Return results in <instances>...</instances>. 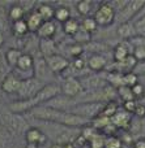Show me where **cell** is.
Listing matches in <instances>:
<instances>
[{
	"mask_svg": "<svg viewBox=\"0 0 145 148\" xmlns=\"http://www.w3.org/2000/svg\"><path fill=\"white\" fill-rule=\"evenodd\" d=\"M25 148H41V147L35 146V144H30V143H26V144H25Z\"/></svg>",
	"mask_w": 145,
	"mask_h": 148,
	"instance_id": "ab89813d",
	"label": "cell"
},
{
	"mask_svg": "<svg viewBox=\"0 0 145 148\" xmlns=\"http://www.w3.org/2000/svg\"><path fill=\"white\" fill-rule=\"evenodd\" d=\"M133 52V47L130 42H119L112 49V60L114 62H123L130 57Z\"/></svg>",
	"mask_w": 145,
	"mask_h": 148,
	"instance_id": "7c38bea8",
	"label": "cell"
},
{
	"mask_svg": "<svg viewBox=\"0 0 145 148\" xmlns=\"http://www.w3.org/2000/svg\"><path fill=\"white\" fill-rule=\"evenodd\" d=\"M51 148H76V146L72 142H69V143H54Z\"/></svg>",
	"mask_w": 145,
	"mask_h": 148,
	"instance_id": "74e56055",
	"label": "cell"
},
{
	"mask_svg": "<svg viewBox=\"0 0 145 148\" xmlns=\"http://www.w3.org/2000/svg\"><path fill=\"white\" fill-rule=\"evenodd\" d=\"M139 101H136V100H131V101H126L123 103V108H124L126 112L131 113V114H133V112H135L136 107H137Z\"/></svg>",
	"mask_w": 145,
	"mask_h": 148,
	"instance_id": "d590c367",
	"label": "cell"
},
{
	"mask_svg": "<svg viewBox=\"0 0 145 148\" xmlns=\"http://www.w3.org/2000/svg\"><path fill=\"white\" fill-rule=\"evenodd\" d=\"M42 83H43V82L37 79L35 77H33V78H30V79H25V81L21 82V87L16 96L18 97V100L31 99V97L35 96L37 92L42 88V86H43Z\"/></svg>",
	"mask_w": 145,
	"mask_h": 148,
	"instance_id": "ba28073f",
	"label": "cell"
},
{
	"mask_svg": "<svg viewBox=\"0 0 145 148\" xmlns=\"http://www.w3.org/2000/svg\"><path fill=\"white\" fill-rule=\"evenodd\" d=\"M105 148H123V142L120 140L118 136H115V135H109V136L106 138Z\"/></svg>",
	"mask_w": 145,
	"mask_h": 148,
	"instance_id": "d6a6232c",
	"label": "cell"
},
{
	"mask_svg": "<svg viewBox=\"0 0 145 148\" xmlns=\"http://www.w3.org/2000/svg\"><path fill=\"white\" fill-rule=\"evenodd\" d=\"M21 82H22L21 79H18L15 74L10 73L9 75L1 82L0 90H1L4 94H8V95H17L18 90H20V87H21Z\"/></svg>",
	"mask_w": 145,
	"mask_h": 148,
	"instance_id": "4fadbf2b",
	"label": "cell"
},
{
	"mask_svg": "<svg viewBox=\"0 0 145 148\" xmlns=\"http://www.w3.org/2000/svg\"><path fill=\"white\" fill-rule=\"evenodd\" d=\"M60 88H62V95L71 97V99H77L85 91L80 78H76V77H67V78H64L62 81V83H60Z\"/></svg>",
	"mask_w": 145,
	"mask_h": 148,
	"instance_id": "52a82bcc",
	"label": "cell"
},
{
	"mask_svg": "<svg viewBox=\"0 0 145 148\" xmlns=\"http://www.w3.org/2000/svg\"><path fill=\"white\" fill-rule=\"evenodd\" d=\"M103 107V103H80V104L75 105L69 112L83 118H86L89 121H93L94 118H97L101 114Z\"/></svg>",
	"mask_w": 145,
	"mask_h": 148,
	"instance_id": "5b68a950",
	"label": "cell"
},
{
	"mask_svg": "<svg viewBox=\"0 0 145 148\" xmlns=\"http://www.w3.org/2000/svg\"><path fill=\"white\" fill-rule=\"evenodd\" d=\"M133 116H136L137 118H144L145 117V104H141V103H139L137 107H136L135 112H133Z\"/></svg>",
	"mask_w": 145,
	"mask_h": 148,
	"instance_id": "8d00e7d4",
	"label": "cell"
},
{
	"mask_svg": "<svg viewBox=\"0 0 145 148\" xmlns=\"http://www.w3.org/2000/svg\"><path fill=\"white\" fill-rule=\"evenodd\" d=\"M132 55L135 56V59L139 61V64H143V62H145V47L135 46V47H133Z\"/></svg>",
	"mask_w": 145,
	"mask_h": 148,
	"instance_id": "e575fe53",
	"label": "cell"
},
{
	"mask_svg": "<svg viewBox=\"0 0 145 148\" xmlns=\"http://www.w3.org/2000/svg\"><path fill=\"white\" fill-rule=\"evenodd\" d=\"M71 66H72V69L76 70V72H81V70H86V69H88V62H86V60L84 59L83 56H80V57L73 59V61L71 62Z\"/></svg>",
	"mask_w": 145,
	"mask_h": 148,
	"instance_id": "1f68e13d",
	"label": "cell"
},
{
	"mask_svg": "<svg viewBox=\"0 0 145 148\" xmlns=\"http://www.w3.org/2000/svg\"><path fill=\"white\" fill-rule=\"evenodd\" d=\"M132 114L128 112L123 110H118L114 116L111 117V123L115 126V127L119 129H128L131 126V122H132Z\"/></svg>",
	"mask_w": 145,
	"mask_h": 148,
	"instance_id": "e0dca14e",
	"label": "cell"
},
{
	"mask_svg": "<svg viewBox=\"0 0 145 148\" xmlns=\"http://www.w3.org/2000/svg\"><path fill=\"white\" fill-rule=\"evenodd\" d=\"M25 136V142L30 144H35L38 147H42L49 142V136L42 129L37 127V126H31L26 130V133L24 134Z\"/></svg>",
	"mask_w": 145,
	"mask_h": 148,
	"instance_id": "30bf717a",
	"label": "cell"
},
{
	"mask_svg": "<svg viewBox=\"0 0 145 148\" xmlns=\"http://www.w3.org/2000/svg\"><path fill=\"white\" fill-rule=\"evenodd\" d=\"M10 30H12L13 35H16L17 38H24V36H26L29 33H30L25 18L21 20V21H17V22H12V25H10Z\"/></svg>",
	"mask_w": 145,
	"mask_h": 148,
	"instance_id": "7402d4cb",
	"label": "cell"
},
{
	"mask_svg": "<svg viewBox=\"0 0 145 148\" xmlns=\"http://www.w3.org/2000/svg\"><path fill=\"white\" fill-rule=\"evenodd\" d=\"M10 73H12V69L5 60V52L0 49V84Z\"/></svg>",
	"mask_w": 145,
	"mask_h": 148,
	"instance_id": "484cf974",
	"label": "cell"
},
{
	"mask_svg": "<svg viewBox=\"0 0 145 148\" xmlns=\"http://www.w3.org/2000/svg\"><path fill=\"white\" fill-rule=\"evenodd\" d=\"M139 83V74L135 72L123 74V84L127 87H133Z\"/></svg>",
	"mask_w": 145,
	"mask_h": 148,
	"instance_id": "4dcf8cb0",
	"label": "cell"
},
{
	"mask_svg": "<svg viewBox=\"0 0 145 148\" xmlns=\"http://www.w3.org/2000/svg\"><path fill=\"white\" fill-rule=\"evenodd\" d=\"M22 53L24 52L21 51V49L15 48V47H10V48H8L7 51H5V60H7L8 65L10 66L12 70L17 66L18 60H20V57L22 56Z\"/></svg>",
	"mask_w": 145,
	"mask_h": 148,
	"instance_id": "44dd1931",
	"label": "cell"
},
{
	"mask_svg": "<svg viewBox=\"0 0 145 148\" xmlns=\"http://www.w3.org/2000/svg\"><path fill=\"white\" fill-rule=\"evenodd\" d=\"M38 49L43 59H49V57L59 53V47H58L56 42H55L54 39H43V40H39Z\"/></svg>",
	"mask_w": 145,
	"mask_h": 148,
	"instance_id": "5bb4252c",
	"label": "cell"
},
{
	"mask_svg": "<svg viewBox=\"0 0 145 148\" xmlns=\"http://www.w3.org/2000/svg\"><path fill=\"white\" fill-rule=\"evenodd\" d=\"M56 29H58V26L54 20L44 21L35 34L39 38V40H43V39H54L55 34H56Z\"/></svg>",
	"mask_w": 145,
	"mask_h": 148,
	"instance_id": "2e32d148",
	"label": "cell"
},
{
	"mask_svg": "<svg viewBox=\"0 0 145 148\" xmlns=\"http://www.w3.org/2000/svg\"><path fill=\"white\" fill-rule=\"evenodd\" d=\"M131 88H132V94H133V97H135L136 101H139V100L145 97V86L143 83L139 82L137 84H135V86L131 87Z\"/></svg>",
	"mask_w": 145,
	"mask_h": 148,
	"instance_id": "836d02e7",
	"label": "cell"
},
{
	"mask_svg": "<svg viewBox=\"0 0 145 148\" xmlns=\"http://www.w3.org/2000/svg\"><path fill=\"white\" fill-rule=\"evenodd\" d=\"M144 99H145V97H144Z\"/></svg>",
	"mask_w": 145,
	"mask_h": 148,
	"instance_id": "60d3db41",
	"label": "cell"
},
{
	"mask_svg": "<svg viewBox=\"0 0 145 148\" xmlns=\"http://www.w3.org/2000/svg\"><path fill=\"white\" fill-rule=\"evenodd\" d=\"M102 75V73H89L84 77H80V81L85 91H98L109 86L106 78V72Z\"/></svg>",
	"mask_w": 145,
	"mask_h": 148,
	"instance_id": "8992f818",
	"label": "cell"
},
{
	"mask_svg": "<svg viewBox=\"0 0 145 148\" xmlns=\"http://www.w3.org/2000/svg\"><path fill=\"white\" fill-rule=\"evenodd\" d=\"M93 5H94L93 1H78L76 3V10L84 18L90 17L92 12H93Z\"/></svg>",
	"mask_w": 145,
	"mask_h": 148,
	"instance_id": "d4e9b609",
	"label": "cell"
},
{
	"mask_svg": "<svg viewBox=\"0 0 145 148\" xmlns=\"http://www.w3.org/2000/svg\"><path fill=\"white\" fill-rule=\"evenodd\" d=\"M26 10L21 7L18 3H15L13 5H10L9 9H8V18H9L12 22H17V21H21L26 17Z\"/></svg>",
	"mask_w": 145,
	"mask_h": 148,
	"instance_id": "ffe728a7",
	"label": "cell"
},
{
	"mask_svg": "<svg viewBox=\"0 0 145 148\" xmlns=\"http://www.w3.org/2000/svg\"><path fill=\"white\" fill-rule=\"evenodd\" d=\"M93 17L99 27H107V26L112 25L117 20V10L112 8L110 1H105L98 4Z\"/></svg>",
	"mask_w": 145,
	"mask_h": 148,
	"instance_id": "277c9868",
	"label": "cell"
},
{
	"mask_svg": "<svg viewBox=\"0 0 145 148\" xmlns=\"http://www.w3.org/2000/svg\"><path fill=\"white\" fill-rule=\"evenodd\" d=\"M30 116L35 120L43 121L47 123H55V125L65 126L69 129H80V130L92 123V121L80 117L77 114H73L71 112L54 109V108H49L44 105L34 108L30 112Z\"/></svg>",
	"mask_w": 145,
	"mask_h": 148,
	"instance_id": "6da1fadb",
	"label": "cell"
},
{
	"mask_svg": "<svg viewBox=\"0 0 145 148\" xmlns=\"http://www.w3.org/2000/svg\"><path fill=\"white\" fill-rule=\"evenodd\" d=\"M118 91V96L123 100V103L126 101H131V100H135L133 97V94H132V88L131 87H127V86H122L117 90Z\"/></svg>",
	"mask_w": 145,
	"mask_h": 148,
	"instance_id": "f546056e",
	"label": "cell"
},
{
	"mask_svg": "<svg viewBox=\"0 0 145 148\" xmlns=\"http://www.w3.org/2000/svg\"><path fill=\"white\" fill-rule=\"evenodd\" d=\"M81 27V22H78L76 18H69L68 21H65L64 23H62V29L64 31V34H67L68 36H75L77 34V31Z\"/></svg>",
	"mask_w": 145,
	"mask_h": 148,
	"instance_id": "603a6c76",
	"label": "cell"
},
{
	"mask_svg": "<svg viewBox=\"0 0 145 148\" xmlns=\"http://www.w3.org/2000/svg\"><path fill=\"white\" fill-rule=\"evenodd\" d=\"M88 62V69L90 73H103L106 72L107 66L110 65L109 60L105 55H99V53H96V55H90L86 60Z\"/></svg>",
	"mask_w": 145,
	"mask_h": 148,
	"instance_id": "8fae6325",
	"label": "cell"
},
{
	"mask_svg": "<svg viewBox=\"0 0 145 148\" xmlns=\"http://www.w3.org/2000/svg\"><path fill=\"white\" fill-rule=\"evenodd\" d=\"M117 35L119 39H122V42H130L133 38L137 36L135 30L133 22H127V23H120L117 27Z\"/></svg>",
	"mask_w": 145,
	"mask_h": 148,
	"instance_id": "9a60e30c",
	"label": "cell"
},
{
	"mask_svg": "<svg viewBox=\"0 0 145 148\" xmlns=\"http://www.w3.org/2000/svg\"><path fill=\"white\" fill-rule=\"evenodd\" d=\"M0 125H3L10 134L17 135V134H25L28 130V122L24 118V116L12 113L7 108H0Z\"/></svg>",
	"mask_w": 145,
	"mask_h": 148,
	"instance_id": "7a4b0ae2",
	"label": "cell"
},
{
	"mask_svg": "<svg viewBox=\"0 0 145 148\" xmlns=\"http://www.w3.org/2000/svg\"><path fill=\"white\" fill-rule=\"evenodd\" d=\"M81 27L84 29L85 31H88L89 34L94 33V31H97V29L99 27L98 23L96 22V20H94V17H85L83 21H81Z\"/></svg>",
	"mask_w": 145,
	"mask_h": 148,
	"instance_id": "83f0119b",
	"label": "cell"
},
{
	"mask_svg": "<svg viewBox=\"0 0 145 148\" xmlns=\"http://www.w3.org/2000/svg\"><path fill=\"white\" fill-rule=\"evenodd\" d=\"M144 7H145L144 0H128L124 7L117 13V20L115 21L118 22V25L132 22Z\"/></svg>",
	"mask_w": 145,
	"mask_h": 148,
	"instance_id": "3957f363",
	"label": "cell"
},
{
	"mask_svg": "<svg viewBox=\"0 0 145 148\" xmlns=\"http://www.w3.org/2000/svg\"><path fill=\"white\" fill-rule=\"evenodd\" d=\"M25 21L28 23V27L30 30V33H37L38 29L41 27V25L44 22L43 18L39 16V13L35 9H33L31 12H29L25 17Z\"/></svg>",
	"mask_w": 145,
	"mask_h": 148,
	"instance_id": "ac0fdd59",
	"label": "cell"
},
{
	"mask_svg": "<svg viewBox=\"0 0 145 148\" xmlns=\"http://www.w3.org/2000/svg\"><path fill=\"white\" fill-rule=\"evenodd\" d=\"M47 62V66L51 70V73L54 75H58V74H63L68 70V68L71 66V61L62 53L54 55V56L49 57V59H44Z\"/></svg>",
	"mask_w": 145,
	"mask_h": 148,
	"instance_id": "9c48e42d",
	"label": "cell"
},
{
	"mask_svg": "<svg viewBox=\"0 0 145 148\" xmlns=\"http://www.w3.org/2000/svg\"><path fill=\"white\" fill-rule=\"evenodd\" d=\"M71 17V10L69 8L64 7V5H59L55 8V14H54V20L59 23H64L65 21H68Z\"/></svg>",
	"mask_w": 145,
	"mask_h": 148,
	"instance_id": "cb8c5ba5",
	"label": "cell"
},
{
	"mask_svg": "<svg viewBox=\"0 0 145 148\" xmlns=\"http://www.w3.org/2000/svg\"><path fill=\"white\" fill-rule=\"evenodd\" d=\"M133 26H135V30L137 36H141V38H145V13L144 14H140L132 21Z\"/></svg>",
	"mask_w": 145,
	"mask_h": 148,
	"instance_id": "4316f807",
	"label": "cell"
},
{
	"mask_svg": "<svg viewBox=\"0 0 145 148\" xmlns=\"http://www.w3.org/2000/svg\"><path fill=\"white\" fill-rule=\"evenodd\" d=\"M106 138H107V136H105L103 134H101L98 131V133H97L96 135H94L93 138H92L88 142V146L90 147V148H105Z\"/></svg>",
	"mask_w": 145,
	"mask_h": 148,
	"instance_id": "f1b7e54d",
	"label": "cell"
},
{
	"mask_svg": "<svg viewBox=\"0 0 145 148\" xmlns=\"http://www.w3.org/2000/svg\"><path fill=\"white\" fill-rule=\"evenodd\" d=\"M3 44H4V35H3V33L0 31V49H1Z\"/></svg>",
	"mask_w": 145,
	"mask_h": 148,
	"instance_id": "f35d334b",
	"label": "cell"
},
{
	"mask_svg": "<svg viewBox=\"0 0 145 148\" xmlns=\"http://www.w3.org/2000/svg\"><path fill=\"white\" fill-rule=\"evenodd\" d=\"M37 12L39 13L43 21H52L54 20V14H55V7H52L49 3H39L37 5V8H34Z\"/></svg>",
	"mask_w": 145,
	"mask_h": 148,
	"instance_id": "d6986e66",
	"label": "cell"
}]
</instances>
